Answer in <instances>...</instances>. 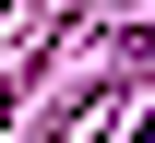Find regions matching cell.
<instances>
[{
  "instance_id": "6da1fadb",
  "label": "cell",
  "mask_w": 155,
  "mask_h": 143,
  "mask_svg": "<svg viewBox=\"0 0 155 143\" xmlns=\"http://www.w3.org/2000/svg\"><path fill=\"white\" fill-rule=\"evenodd\" d=\"M143 143H155V119H143Z\"/></svg>"
}]
</instances>
